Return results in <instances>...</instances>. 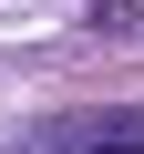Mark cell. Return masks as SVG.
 I'll use <instances>...</instances> for the list:
<instances>
[{"label": "cell", "instance_id": "cell-1", "mask_svg": "<svg viewBox=\"0 0 144 154\" xmlns=\"http://www.w3.org/2000/svg\"><path fill=\"white\" fill-rule=\"evenodd\" d=\"M41 154H144V103L62 113V123H41Z\"/></svg>", "mask_w": 144, "mask_h": 154}]
</instances>
